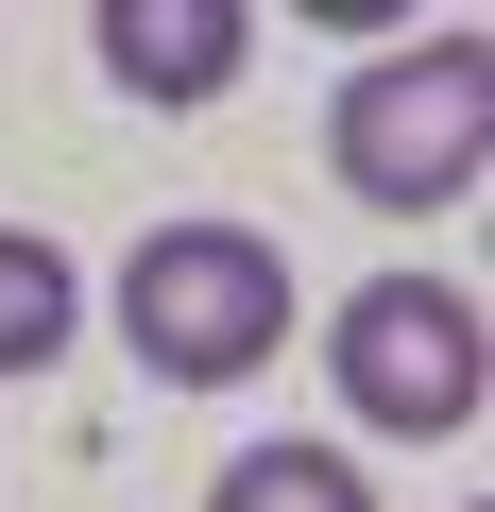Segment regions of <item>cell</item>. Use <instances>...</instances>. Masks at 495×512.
I'll return each instance as SVG.
<instances>
[{"mask_svg":"<svg viewBox=\"0 0 495 512\" xmlns=\"http://www.w3.org/2000/svg\"><path fill=\"white\" fill-rule=\"evenodd\" d=\"M120 342H137L154 393H239L291 342V256L257 222H154L120 256Z\"/></svg>","mask_w":495,"mask_h":512,"instance_id":"1","label":"cell"},{"mask_svg":"<svg viewBox=\"0 0 495 512\" xmlns=\"http://www.w3.org/2000/svg\"><path fill=\"white\" fill-rule=\"evenodd\" d=\"M478 137H495V52L478 35H427V52H376L342 103H325V171L376 205V222H427V205H478Z\"/></svg>","mask_w":495,"mask_h":512,"instance_id":"2","label":"cell"},{"mask_svg":"<svg viewBox=\"0 0 495 512\" xmlns=\"http://www.w3.org/2000/svg\"><path fill=\"white\" fill-rule=\"evenodd\" d=\"M325 376H342V410H359L376 444H461L478 393H495L478 291H444V274H359L342 325H325Z\"/></svg>","mask_w":495,"mask_h":512,"instance_id":"3","label":"cell"},{"mask_svg":"<svg viewBox=\"0 0 495 512\" xmlns=\"http://www.w3.org/2000/svg\"><path fill=\"white\" fill-rule=\"evenodd\" d=\"M86 35H103L120 103H222L239 52H257V18H239V0H103Z\"/></svg>","mask_w":495,"mask_h":512,"instance_id":"4","label":"cell"},{"mask_svg":"<svg viewBox=\"0 0 495 512\" xmlns=\"http://www.w3.org/2000/svg\"><path fill=\"white\" fill-rule=\"evenodd\" d=\"M69 325H86V274H69V239L0 222V376H52V359H69Z\"/></svg>","mask_w":495,"mask_h":512,"instance_id":"5","label":"cell"},{"mask_svg":"<svg viewBox=\"0 0 495 512\" xmlns=\"http://www.w3.org/2000/svg\"><path fill=\"white\" fill-rule=\"evenodd\" d=\"M205 512H376V478H359L342 444H239V461L205 478Z\"/></svg>","mask_w":495,"mask_h":512,"instance_id":"6","label":"cell"}]
</instances>
